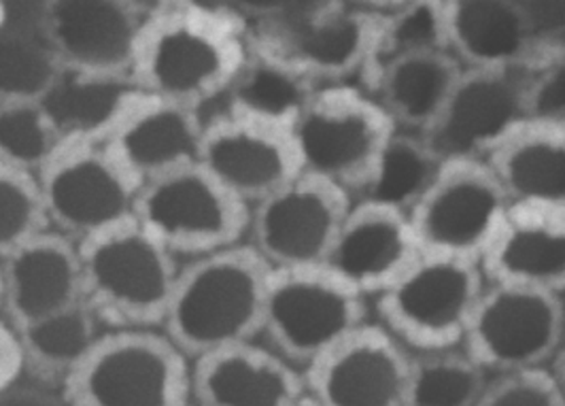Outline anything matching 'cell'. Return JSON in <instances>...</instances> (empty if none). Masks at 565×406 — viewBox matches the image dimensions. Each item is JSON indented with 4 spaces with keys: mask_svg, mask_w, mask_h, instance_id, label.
Listing matches in <instances>:
<instances>
[{
    "mask_svg": "<svg viewBox=\"0 0 565 406\" xmlns=\"http://www.w3.org/2000/svg\"><path fill=\"white\" fill-rule=\"evenodd\" d=\"M252 68L245 24L234 7L151 2L135 82L153 98L202 111L234 92Z\"/></svg>",
    "mask_w": 565,
    "mask_h": 406,
    "instance_id": "cell-1",
    "label": "cell"
},
{
    "mask_svg": "<svg viewBox=\"0 0 565 406\" xmlns=\"http://www.w3.org/2000/svg\"><path fill=\"white\" fill-rule=\"evenodd\" d=\"M252 58L307 86H337L366 64L379 15L372 2H243Z\"/></svg>",
    "mask_w": 565,
    "mask_h": 406,
    "instance_id": "cell-2",
    "label": "cell"
},
{
    "mask_svg": "<svg viewBox=\"0 0 565 406\" xmlns=\"http://www.w3.org/2000/svg\"><path fill=\"white\" fill-rule=\"evenodd\" d=\"M268 270L249 245L192 260L179 270L164 336L188 360L252 343L262 334Z\"/></svg>",
    "mask_w": 565,
    "mask_h": 406,
    "instance_id": "cell-3",
    "label": "cell"
},
{
    "mask_svg": "<svg viewBox=\"0 0 565 406\" xmlns=\"http://www.w3.org/2000/svg\"><path fill=\"white\" fill-rule=\"evenodd\" d=\"M77 252L85 304L103 328H162L179 270L137 220L77 243Z\"/></svg>",
    "mask_w": 565,
    "mask_h": 406,
    "instance_id": "cell-4",
    "label": "cell"
},
{
    "mask_svg": "<svg viewBox=\"0 0 565 406\" xmlns=\"http://www.w3.org/2000/svg\"><path fill=\"white\" fill-rule=\"evenodd\" d=\"M399 132L362 87H315L291 126L300 171L362 192Z\"/></svg>",
    "mask_w": 565,
    "mask_h": 406,
    "instance_id": "cell-5",
    "label": "cell"
},
{
    "mask_svg": "<svg viewBox=\"0 0 565 406\" xmlns=\"http://www.w3.org/2000/svg\"><path fill=\"white\" fill-rule=\"evenodd\" d=\"M68 406H190V360L153 330L105 332L62 385Z\"/></svg>",
    "mask_w": 565,
    "mask_h": 406,
    "instance_id": "cell-6",
    "label": "cell"
},
{
    "mask_svg": "<svg viewBox=\"0 0 565 406\" xmlns=\"http://www.w3.org/2000/svg\"><path fill=\"white\" fill-rule=\"evenodd\" d=\"M366 323L364 296L330 268L268 270L262 334L302 373Z\"/></svg>",
    "mask_w": 565,
    "mask_h": 406,
    "instance_id": "cell-7",
    "label": "cell"
},
{
    "mask_svg": "<svg viewBox=\"0 0 565 406\" xmlns=\"http://www.w3.org/2000/svg\"><path fill=\"white\" fill-rule=\"evenodd\" d=\"M481 266L422 256L376 296V313L411 355L459 351L484 290Z\"/></svg>",
    "mask_w": 565,
    "mask_h": 406,
    "instance_id": "cell-8",
    "label": "cell"
},
{
    "mask_svg": "<svg viewBox=\"0 0 565 406\" xmlns=\"http://www.w3.org/2000/svg\"><path fill=\"white\" fill-rule=\"evenodd\" d=\"M252 206L202 164L145 185L135 220L172 258L200 260L238 247L249 233Z\"/></svg>",
    "mask_w": 565,
    "mask_h": 406,
    "instance_id": "cell-9",
    "label": "cell"
},
{
    "mask_svg": "<svg viewBox=\"0 0 565 406\" xmlns=\"http://www.w3.org/2000/svg\"><path fill=\"white\" fill-rule=\"evenodd\" d=\"M564 341L562 296L487 281L461 351L491 378L551 368Z\"/></svg>",
    "mask_w": 565,
    "mask_h": 406,
    "instance_id": "cell-10",
    "label": "cell"
},
{
    "mask_svg": "<svg viewBox=\"0 0 565 406\" xmlns=\"http://www.w3.org/2000/svg\"><path fill=\"white\" fill-rule=\"evenodd\" d=\"M291 119L232 98L222 114L204 119L200 164L243 203L254 206L300 171Z\"/></svg>",
    "mask_w": 565,
    "mask_h": 406,
    "instance_id": "cell-11",
    "label": "cell"
},
{
    "mask_svg": "<svg viewBox=\"0 0 565 406\" xmlns=\"http://www.w3.org/2000/svg\"><path fill=\"white\" fill-rule=\"evenodd\" d=\"M509 209L487 164H440L408 217L422 256L481 266Z\"/></svg>",
    "mask_w": 565,
    "mask_h": 406,
    "instance_id": "cell-12",
    "label": "cell"
},
{
    "mask_svg": "<svg viewBox=\"0 0 565 406\" xmlns=\"http://www.w3.org/2000/svg\"><path fill=\"white\" fill-rule=\"evenodd\" d=\"M527 124L525 73L463 68L443 114L419 139L438 164H489Z\"/></svg>",
    "mask_w": 565,
    "mask_h": 406,
    "instance_id": "cell-13",
    "label": "cell"
},
{
    "mask_svg": "<svg viewBox=\"0 0 565 406\" xmlns=\"http://www.w3.org/2000/svg\"><path fill=\"white\" fill-rule=\"evenodd\" d=\"M351 204L339 185L296 174L252 206L249 247L268 268L326 266Z\"/></svg>",
    "mask_w": 565,
    "mask_h": 406,
    "instance_id": "cell-14",
    "label": "cell"
},
{
    "mask_svg": "<svg viewBox=\"0 0 565 406\" xmlns=\"http://www.w3.org/2000/svg\"><path fill=\"white\" fill-rule=\"evenodd\" d=\"M36 183L50 231L73 243L135 220L139 188L105 147H64Z\"/></svg>",
    "mask_w": 565,
    "mask_h": 406,
    "instance_id": "cell-15",
    "label": "cell"
},
{
    "mask_svg": "<svg viewBox=\"0 0 565 406\" xmlns=\"http://www.w3.org/2000/svg\"><path fill=\"white\" fill-rule=\"evenodd\" d=\"M149 2L45 0L41 36L62 68L132 77Z\"/></svg>",
    "mask_w": 565,
    "mask_h": 406,
    "instance_id": "cell-16",
    "label": "cell"
},
{
    "mask_svg": "<svg viewBox=\"0 0 565 406\" xmlns=\"http://www.w3.org/2000/svg\"><path fill=\"white\" fill-rule=\"evenodd\" d=\"M413 355L381 325L366 323L305 373L319 406H406Z\"/></svg>",
    "mask_w": 565,
    "mask_h": 406,
    "instance_id": "cell-17",
    "label": "cell"
},
{
    "mask_svg": "<svg viewBox=\"0 0 565 406\" xmlns=\"http://www.w3.org/2000/svg\"><path fill=\"white\" fill-rule=\"evenodd\" d=\"M419 258L408 211L358 201L349 209L326 268L366 298L383 293Z\"/></svg>",
    "mask_w": 565,
    "mask_h": 406,
    "instance_id": "cell-18",
    "label": "cell"
},
{
    "mask_svg": "<svg viewBox=\"0 0 565 406\" xmlns=\"http://www.w3.org/2000/svg\"><path fill=\"white\" fill-rule=\"evenodd\" d=\"M2 311L13 328L47 320L84 300L77 243L45 231L0 260Z\"/></svg>",
    "mask_w": 565,
    "mask_h": 406,
    "instance_id": "cell-19",
    "label": "cell"
},
{
    "mask_svg": "<svg viewBox=\"0 0 565 406\" xmlns=\"http://www.w3.org/2000/svg\"><path fill=\"white\" fill-rule=\"evenodd\" d=\"M202 135L200 111L147 94L105 149L141 192L149 183L200 164Z\"/></svg>",
    "mask_w": 565,
    "mask_h": 406,
    "instance_id": "cell-20",
    "label": "cell"
},
{
    "mask_svg": "<svg viewBox=\"0 0 565 406\" xmlns=\"http://www.w3.org/2000/svg\"><path fill=\"white\" fill-rule=\"evenodd\" d=\"M447 52L466 71L530 73L536 41L519 0H440Z\"/></svg>",
    "mask_w": 565,
    "mask_h": 406,
    "instance_id": "cell-21",
    "label": "cell"
},
{
    "mask_svg": "<svg viewBox=\"0 0 565 406\" xmlns=\"http://www.w3.org/2000/svg\"><path fill=\"white\" fill-rule=\"evenodd\" d=\"M192 398L200 406H300L309 389L300 368L252 341L194 360Z\"/></svg>",
    "mask_w": 565,
    "mask_h": 406,
    "instance_id": "cell-22",
    "label": "cell"
},
{
    "mask_svg": "<svg viewBox=\"0 0 565 406\" xmlns=\"http://www.w3.org/2000/svg\"><path fill=\"white\" fill-rule=\"evenodd\" d=\"M484 281L525 290L565 293V211L510 204L482 256Z\"/></svg>",
    "mask_w": 565,
    "mask_h": 406,
    "instance_id": "cell-23",
    "label": "cell"
},
{
    "mask_svg": "<svg viewBox=\"0 0 565 406\" xmlns=\"http://www.w3.org/2000/svg\"><path fill=\"white\" fill-rule=\"evenodd\" d=\"M147 98L135 77L60 68L39 100L64 147H105Z\"/></svg>",
    "mask_w": 565,
    "mask_h": 406,
    "instance_id": "cell-24",
    "label": "cell"
},
{
    "mask_svg": "<svg viewBox=\"0 0 565 406\" xmlns=\"http://www.w3.org/2000/svg\"><path fill=\"white\" fill-rule=\"evenodd\" d=\"M461 66L445 50H425L387 66L367 89L399 132L422 137L443 114L461 77Z\"/></svg>",
    "mask_w": 565,
    "mask_h": 406,
    "instance_id": "cell-25",
    "label": "cell"
},
{
    "mask_svg": "<svg viewBox=\"0 0 565 406\" xmlns=\"http://www.w3.org/2000/svg\"><path fill=\"white\" fill-rule=\"evenodd\" d=\"M487 167L510 204L565 211V128L562 126H523Z\"/></svg>",
    "mask_w": 565,
    "mask_h": 406,
    "instance_id": "cell-26",
    "label": "cell"
},
{
    "mask_svg": "<svg viewBox=\"0 0 565 406\" xmlns=\"http://www.w3.org/2000/svg\"><path fill=\"white\" fill-rule=\"evenodd\" d=\"M13 330L26 373L45 385H64L105 336L103 323L85 302Z\"/></svg>",
    "mask_w": 565,
    "mask_h": 406,
    "instance_id": "cell-27",
    "label": "cell"
},
{
    "mask_svg": "<svg viewBox=\"0 0 565 406\" xmlns=\"http://www.w3.org/2000/svg\"><path fill=\"white\" fill-rule=\"evenodd\" d=\"M372 9L379 15V24L366 64L360 73L366 92L381 73L399 58L425 50L447 52L440 0L372 2Z\"/></svg>",
    "mask_w": 565,
    "mask_h": 406,
    "instance_id": "cell-28",
    "label": "cell"
},
{
    "mask_svg": "<svg viewBox=\"0 0 565 406\" xmlns=\"http://www.w3.org/2000/svg\"><path fill=\"white\" fill-rule=\"evenodd\" d=\"M60 68L41 30L0 29V105L41 100L56 82Z\"/></svg>",
    "mask_w": 565,
    "mask_h": 406,
    "instance_id": "cell-29",
    "label": "cell"
},
{
    "mask_svg": "<svg viewBox=\"0 0 565 406\" xmlns=\"http://www.w3.org/2000/svg\"><path fill=\"white\" fill-rule=\"evenodd\" d=\"M487 381L461 349L413 355L406 406H479Z\"/></svg>",
    "mask_w": 565,
    "mask_h": 406,
    "instance_id": "cell-30",
    "label": "cell"
},
{
    "mask_svg": "<svg viewBox=\"0 0 565 406\" xmlns=\"http://www.w3.org/2000/svg\"><path fill=\"white\" fill-rule=\"evenodd\" d=\"M62 149L39 100L0 105V169L39 177Z\"/></svg>",
    "mask_w": 565,
    "mask_h": 406,
    "instance_id": "cell-31",
    "label": "cell"
},
{
    "mask_svg": "<svg viewBox=\"0 0 565 406\" xmlns=\"http://www.w3.org/2000/svg\"><path fill=\"white\" fill-rule=\"evenodd\" d=\"M440 164L415 135L397 132L379 169L362 190V201L392 204L408 211L422 196Z\"/></svg>",
    "mask_w": 565,
    "mask_h": 406,
    "instance_id": "cell-32",
    "label": "cell"
},
{
    "mask_svg": "<svg viewBox=\"0 0 565 406\" xmlns=\"http://www.w3.org/2000/svg\"><path fill=\"white\" fill-rule=\"evenodd\" d=\"M50 231L36 177L0 169V260Z\"/></svg>",
    "mask_w": 565,
    "mask_h": 406,
    "instance_id": "cell-33",
    "label": "cell"
},
{
    "mask_svg": "<svg viewBox=\"0 0 565 406\" xmlns=\"http://www.w3.org/2000/svg\"><path fill=\"white\" fill-rule=\"evenodd\" d=\"M525 109L530 124L565 128V52L525 73Z\"/></svg>",
    "mask_w": 565,
    "mask_h": 406,
    "instance_id": "cell-34",
    "label": "cell"
},
{
    "mask_svg": "<svg viewBox=\"0 0 565 406\" xmlns=\"http://www.w3.org/2000/svg\"><path fill=\"white\" fill-rule=\"evenodd\" d=\"M479 406H565V398L553 371L546 368L489 378Z\"/></svg>",
    "mask_w": 565,
    "mask_h": 406,
    "instance_id": "cell-35",
    "label": "cell"
},
{
    "mask_svg": "<svg viewBox=\"0 0 565 406\" xmlns=\"http://www.w3.org/2000/svg\"><path fill=\"white\" fill-rule=\"evenodd\" d=\"M0 406H68L64 394L45 383H29L20 378L0 392Z\"/></svg>",
    "mask_w": 565,
    "mask_h": 406,
    "instance_id": "cell-36",
    "label": "cell"
},
{
    "mask_svg": "<svg viewBox=\"0 0 565 406\" xmlns=\"http://www.w3.org/2000/svg\"><path fill=\"white\" fill-rule=\"evenodd\" d=\"M24 357L15 330L7 320H0V392L24 377Z\"/></svg>",
    "mask_w": 565,
    "mask_h": 406,
    "instance_id": "cell-37",
    "label": "cell"
},
{
    "mask_svg": "<svg viewBox=\"0 0 565 406\" xmlns=\"http://www.w3.org/2000/svg\"><path fill=\"white\" fill-rule=\"evenodd\" d=\"M551 371H553V375L557 378V383H559V387H562L565 398V348L564 351L559 353V357L555 360V364L551 366Z\"/></svg>",
    "mask_w": 565,
    "mask_h": 406,
    "instance_id": "cell-38",
    "label": "cell"
},
{
    "mask_svg": "<svg viewBox=\"0 0 565 406\" xmlns=\"http://www.w3.org/2000/svg\"><path fill=\"white\" fill-rule=\"evenodd\" d=\"M300 406H319V405H315V403H312L311 398H307V400H305V403H302V405Z\"/></svg>",
    "mask_w": 565,
    "mask_h": 406,
    "instance_id": "cell-39",
    "label": "cell"
},
{
    "mask_svg": "<svg viewBox=\"0 0 565 406\" xmlns=\"http://www.w3.org/2000/svg\"><path fill=\"white\" fill-rule=\"evenodd\" d=\"M0 309H2V281H0Z\"/></svg>",
    "mask_w": 565,
    "mask_h": 406,
    "instance_id": "cell-40",
    "label": "cell"
},
{
    "mask_svg": "<svg viewBox=\"0 0 565 406\" xmlns=\"http://www.w3.org/2000/svg\"><path fill=\"white\" fill-rule=\"evenodd\" d=\"M190 406H200V405H196V403H194V400H192V405Z\"/></svg>",
    "mask_w": 565,
    "mask_h": 406,
    "instance_id": "cell-41",
    "label": "cell"
}]
</instances>
